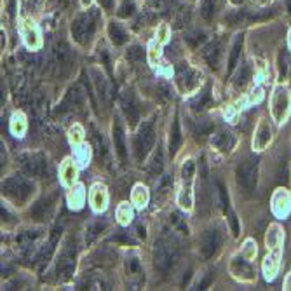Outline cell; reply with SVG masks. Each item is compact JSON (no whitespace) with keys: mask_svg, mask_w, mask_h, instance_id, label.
<instances>
[{"mask_svg":"<svg viewBox=\"0 0 291 291\" xmlns=\"http://www.w3.org/2000/svg\"><path fill=\"white\" fill-rule=\"evenodd\" d=\"M2 192L14 203H25L33 192V185L23 176H11L2 181Z\"/></svg>","mask_w":291,"mask_h":291,"instance_id":"cell-1","label":"cell"},{"mask_svg":"<svg viewBox=\"0 0 291 291\" xmlns=\"http://www.w3.org/2000/svg\"><path fill=\"white\" fill-rule=\"evenodd\" d=\"M96 31V21L94 16L91 12H84V14H79L72 23V37L75 38L77 42L81 46L91 42L92 35Z\"/></svg>","mask_w":291,"mask_h":291,"instance_id":"cell-2","label":"cell"},{"mask_svg":"<svg viewBox=\"0 0 291 291\" xmlns=\"http://www.w3.org/2000/svg\"><path fill=\"white\" fill-rule=\"evenodd\" d=\"M155 145V131H153V122L152 120H146L142 124L138 134H136V140H134V152H136V159L143 161L146 157V153L153 148Z\"/></svg>","mask_w":291,"mask_h":291,"instance_id":"cell-3","label":"cell"},{"mask_svg":"<svg viewBox=\"0 0 291 291\" xmlns=\"http://www.w3.org/2000/svg\"><path fill=\"white\" fill-rule=\"evenodd\" d=\"M178 258V249L176 246H173L171 242L168 241H159L153 248V263L155 267L161 270V272H166L169 267H171Z\"/></svg>","mask_w":291,"mask_h":291,"instance_id":"cell-4","label":"cell"},{"mask_svg":"<svg viewBox=\"0 0 291 291\" xmlns=\"http://www.w3.org/2000/svg\"><path fill=\"white\" fill-rule=\"evenodd\" d=\"M201 84V73L192 70L188 65H180L176 70V86L181 92L196 91Z\"/></svg>","mask_w":291,"mask_h":291,"instance_id":"cell-5","label":"cell"},{"mask_svg":"<svg viewBox=\"0 0 291 291\" xmlns=\"http://www.w3.org/2000/svg\"><path fill=\"white\" fill-rule=\"evenodd\" d=\"M21 161V168L31 175V176H44L47 173V162L42 155L38 153H27L23 157L19 159Z\"/></svg>","mask_w":291,"mask_h":291,"instance_id":"cell-6","label":"cell"},{"mask_svg":"<svg viewBox=\"0 0 291 291\" xmlns=\"http://www.w3.org/2000/svg\"><path fill=\"white\" fill-rule=\"evenodd\" d=\"M237 181L244 190H253L257 183V164L255 162H242L237 168Z\"/></svg>","mask_w":291,"mask_h":291,"instance_id":"cell-7","label":"cell"},{"mask_svg":"<svg viewBox=\"0 0 291 291\" xmlns=\"http://www.w3.org/2000/svg\"><path fill=\"white\" fill-rule=\"evenodd\" d=\"M288 108H290V94H288L286 89L279 87L272 98V114L277 122H281V120L286 117Z\"/></svg>","mask_w":291,"mask_h":291,"instance_id":"cell-8","label":"cell"},{"mask_svg":"<svg viewBox=\"0 0 291 291\" xmlns=\"http://www.w3.org/2000/svg\"><path fill=\"white\" fill-rule=\"evenodd\" d=\"M53 63L59 72H63V70H65L66 66H70V63H72V51H70V47L66 46V42H63V40L58 42L56 47H54Z\"/></svg>","mask_w":291,"mask_h":291,"instance_id":"cell-9","label":"cell"},{"mask_svg":"<svg viewBox=\"0 0 291 291\" xmlns=\"http://www.w3.org/2000/svg\"><path fill=\"white\" fill-rule=\"evenodd\" d=\"M220 246V235L215 230H206L201 237V253L204 258H211Z\"/></svg>","mask_w":291,"mask_h":291,"instance_id":"cell-10","label":"cell"},{"mask_svg":"<svg viewBox=\"0 0 291 291\" xmlns=\"http://www.w3.org/2000/svg\"><path fill=\"white\" fill-rule=\"evenodd\" d=\"M73 265H75V248L68 246V248L63 251L61 258L58 262V272L63 274L65 277H68L73 272Z\"/></svg>","mask_w":291,"mask_h":291,"instance_id":"cell-11","label":"cell"},{"mask_svg":"<svg viewBox=\"0 0 291 291\" xmlns=\"http://www.w3.org/2000/svg\"><path fill=\"white\" fill-rule=\"evenodd\" d=\"M112 134H114V145H115V152L120 157V161H126L127 157V148H126V140H124V131L122 126L117 119L114 122V129H112Z\"/></svg>","mask_w":291,"mask_h":291,"instance_id":"cell-12","label":"cell"},{"mask_svg":"<svg viewBox=\"0 0 291 291\" xmlns=\"http://www.w3.org/2000/svg\"><path fill=\"white\" fill-rule=\"evenodd\" d=\"M21 33H23V38L27 46L30 49H38L40 47V38H38V31L33 25L28 21V19H23L21 21Z\"/></svg>","mask_w":291,"mask_h":291,"instance_id":"cell-13","label":"cell"},{"mask_svg":"<svg viewBox=\"0 0 291 291\" xmlns=\"http://www.w3.org/2000/svg\"><path fill=\"white\" fill-rule=\"evenodd\" d=\"M220 54H222V46H220V40H213V42H209L203 49V58L206 59L207 65H209L211 68H216V66H218Z\"/></svg>","mask_w":291,"mask_h":291,"instance_id":"cell-14","label":"cell"},{"mask_svg":"<svg viewBox=\"0 0 291 291\" xmlns=\"http://www.w3.org/2000/svg\"><path fill=\"white\" fill-rule=\"evenodd\" d=\"M108 196H107V188L103 185H94L91 190V204L94 211H103L107 207Z\"/></svg>","mask_w":291,"mask_h":291,"instance_id":"cell-15","label":"cell"},{"mask_svg":"<svg viewBox=\"0 0 291 291\" xmlns=\"http://www.w3.org/2000/svg\"><path fill=\"white\" fill-rule=\"evenodd\" d=\"M122 108H124V114H126L127 120H129L131 124H134L136 120H138L140 112H138V107H136V103H134L133 94H126V96H124Z\"/></svg>","mask_w":291,"mask_h":291,"instance_id":"cell-16","label":"cell"},{"mask_svg":"<svg viewBox=\"0 0 291 291\" xmlns=\"http://www.w3.org/2000/svg\"><path fill=\"white\" fill-rule=\"evenodd\" d=\"M232 272L237 277H241V279H251V277H253V268H251V265H249L248 262L242 260V258H235L234 260V263H232Z\"/></svg>","mask_w":291,"mask_h":291,"instance_id":"cell-17","label":"cell"},{"mask_svg":"<svg viewBox=\"0 0 291 291\" xmlns=\"http://www.w3.org/2000/svg\"><path fill=\"white\" fill-rule=\"evenodd\" d=\"M268 142H270V127L265 122H262L260 126H258L257 134H255L253 146L257 150H262V148H265V145H267Z\"/></svg>","mask_w":291,"mask_h":291,"instance_id":"cell-18","label":"cell"},{"mask_svg":"<svg viewBox=\"0 0 291 291\" xmlns=\"http://www.w3.org/2000/svg\"><path fill=\"white\" fill-rule=\"evenodd\" d=\"M108 35H110L112 42H114L115 46H122V44L127 42V33L124 31V28L120 27L119 23H115V21H112V23L108 25Z\"/></svg>","mask_w":291,"mask_h":291,"instance_id":"cell-19","label":"cell"},{"mask_svg":"<svg viewBox=\"0 0 291 291\" xmlns=\"http://www.w3.org/2000/svg\"><path fill=\"white\" fill-rule=\"evenodd\" d=\"M180 145H181V129H180V120L176 119L173 122V129L171 134H169V152H171V155L176 153Z\"/></svg>","mask_w":291,"mask_h":291,"instance_id":"cell-20","label":"cell"},{"mask_svg":"<svg viewBox=\"0 0 291 291\" xmlns=\"http://www.w3.org/2000/svg\"><path fill=\"white\" fill-rule=\"evenodd\" d=\"M274 211L279 216L286 215L288 211H290V197H288V194L284 190L277 192L276 197H274Z\"/></svg>","mask_w":291,"mask_h":291,"instance_id":"cell-21","label":"cell"},{"mask_svg":"<svg viewBox=\"0 0 291 291\" xmlns=\"http://www.w3.org/2000/svg\"><path fill=\"white\" fill-rule=\"evenodd\" d=\"M61 180L65 185H73L77 180V169L75 166H73V161L72 159H66L65 162H63L61 166Z\"/></svg>","mask_w":291,"mask_h":291,"instance_id":"cell-22","label":"cell"},{"mask_svg":"<svg viewBox=\"0 0 291 291\" xmlns=\"http://www.w3.org/2000/svg\"><path fill=\"white\" fill-rule=\"evenodd\" d=\"M234 143H235V140H234V136H232L230 133H218L215 138H213V145H215L216 148L223 150V152H227V150H232Z\"/></svg>","mask_w":291,"mask_h":291,"instance_id":"cell-23","label":"cell"},{"mask_svg":"<svg viewBox=\"0 0 291 291\" xmlns=\"http://www.w3.org/2000/svg\"><path fill=\"white\" fill-rule=\"evenodd\" d=\"M241 49H242V37L239 35V37L235 38L234 46H232V53H230V58H229V68H227V73H232V70L235 68V65H237V61H239V56H241Z\"/></svg>","mask_w":291,"mask_h":291,"instance_id":"cell-24","label":"cell"},{"mask_svg":"<svg viewBox=\"0 0 291 291\" xmlns=\"http://www.w3.org/2000/svg\"><path fill=\"white\" fill-rule=\"evenodd\" d=\"M178 201H180V206H181V207H185V209H192V204H194V199H192L190 181H187V185H185V181H183V188H181Z\"/></svg>","mask_w":291,"mask_h":291,"instance_id":"cell-25","label":"cell"},{"mask_svg":"<svg viewBox=\"0 0 291 291\" xmlns=\"http://www.w3.org/2000/svg\"><path fill=\"white\" fill-rule=\"evenodd\" d=\"M148 201V190L143 185H136L133 190V203L138 207H143Z\"/></svg>","mask_w":291,"mask_h":291,"instance_id":"cell-26","label":"cell"},{"mask_svg":"<svg viewBox=\"0 0 291 291\" xmlns=\"http://www.w3.org/2000/svg\"><path fill=\"white\" fill-rule=\"evenodd\" d=\"M215 0H201V7H199V12L201 16H203L204 19H213V16H215Z\"/></svg>","mask_w":291,"mask_h":291,"instance_id":"cell-27","label":"cell"},{"mask_svg":"<svg viewBox=\"0 0 291 291\" xmlns=\"http://www.w3.org/2000/svg\"><path fill=\"white\" fill-rule=\"evenodd\" d=\"M11 129H12V133H14L16 136H21V134L25 133V129H27V124H25V117H23V115L16 114L14 117H12Z\"/></svg>","mask_w":291,"mask_h":291,"instance_id":"cell-28","label":"cell"},{"mask_svg":"<svg viewBox=\"0 0 291 291\" xmlns=\"http://www.w3.org/2000/svg\"><path fill=\"white\" fill-rule=\"evenodd\" d=\"M279 242H281L279 227H277V225L270 227V230H268V234H267V246H268V248L276 249L277 246H279Z\"/></svg>","mask_w":291,"mask_h":291,"instance_id":"cell-29","label":"cell"},{"mask_svg":"<svg viewBox=\"0 0 291 291\" xmlns=\"http://www.w3.org/2000/svg\"><path fill=\"white\" fill-rule=\"evenodd\" d=\"M265 274H267V277H274L277 272V253L272 255V257H267L265 258Z\"/></svg>","mask_w":291,"mask_h":291,"instance_id":"cell-30","label":"cell"},{"mask_svg":"<svg viewBox=\"0 0 291 291\" xmlns=\"http://www.w3.org/2000/svg\"><path fill=\"white\" fill-rule=\"evenodd\" d=\"M162 166H164V162H162V150L157 146V152H155V155L152 159V164H150V173L152 175H159L162 171Z\"/></svg>","mask_w":291,"mask_h":291,"instance_id":"cell-31","label":"cell"},{"mask_svg":"<svg viewBox=\"0 0 291 291\" xmlns=\"http://www.w3.org/2000/svg\"><path fill=\"white\" fill-rule=\"evenodd\" d=\"M131 216H133V211H131V206L129 204H120L119 209H117V218H119L120 223H127L131 220Z\"/></svg>","mask_w":291,"mask_h":291,"instance_id":"cell-32","label":"cell"},{"mask_svg":"<svg viewBox=\"0 0 291 291\" xmlns=\"http://www.w3.org/2000/svg\"><path fill=\"white\" fill-rule=\"evenodd\" d=\"M70 204L72 206H75V207H81V204H82V201H84V192H82V187H77V188H73L72 192H70Z\"/></svg>","mask_w":291,"mask_h":291,"instance_id":"cell-33","label":"cell"},{"mask_svg":"<svg viewBox=\"0 0 291 291\" xmlns=\"http://www.w3.org/2000/svg\"><path fill=\"white\" fill-rule=\"evenodd\" d=\"M194 171H196V164H194V161H187V162H185L183 168H181V178H183L185 183H187V181H192Z\"/></svg>","mask_w":291,"mask_h":291,"instance_id":"cell-34","label":"cell"},{"mask_svg":"<svg viewBox=\"0 0 291 291\" xmlns=\"http://www.w3.org/2000/svg\"><path fill=\"white\" fill-rule=\"evenodd\" d=\"M249 75H251L249 66H242V70L237 73V79H235V87H242L249 81Z\"/></svg>","mask_w":291,"mask_h":291,"instance_id":"cell-35","label":"cell"},{"mask_svg":"<svg viewBox=\"0 0 291 291\" xmlns=\"http://www.w3.org/2000/svg\"><path fill=\"white\" fill-rule=\"evenodd\" d=\"M127 59L131 61H142L143 59V49L140 46H133L127 49Z\"/></svg>","mask_w":291,"mask_h":291,"instance_id":"cell-36","label":"cell"},{"mask_svg":"<svg viewBox=\"0 0 291 291\" xmlns=\"http://www.w3.org/2000/svg\"><path fill=\"white\" fill-rule=\"evenodd\" d=\"M82 138H84V129H82L79 124H75V126L70 129V142H72V143H79Z\"/></svg>","mask_w":291,"mask_h":291,"instance_id":"cell-37","label":"cell"},{"mask_svg":"<svg viewBox=\"0 0 291 291\" xmlns=\"http://www.w3.org/2000/svg\"><path fill=\"white\" fill-rule=\"evenodd\" d=\"M134 12V5L133 2H129V0H124V4L120 5V9L117 11V14L120 16V18H129L131 14Z\"/></svg>","mask_w":291,"mask_h":291,"instance_id":"cell-38","label":"cell"},{"mask_svg":"<svg viewBox=\"0 0 291 291\" xmlns=\"http://www.w3.org/2000/svg\"><path fill=\"white\" fill-rule=\"evenodd\" d=\"M216 187H218V196H220V204H222L223 209H229V197H227V188L223 187L222 183H216Z\"/></svg>","mask_w":291,"mask_h":291,"instance_id":"cell-39","label":"cell"},{"mask_svg":"<svg viewBox=\"0 0 291 291\" xmlns=\"http://www.w3.org/2000/svg\"><path fill=\"white\" fill-rule=\"evenodd\" d=\"M148 59H150V63H157V59H159V44H152V46H150Z\"/></svg>","mask_w":291,"mask_h":291,"instance_id":"cell-40","label":"cell"},{"mask_svg":"<svg viewBox=\"0 0 291 291\" xmlns=\"http://www.w3.org/2000/svg\"><path fill=\"white\" fill-rule=\"evenodd\" d=\"M229 220H230V227H232V232H234V235H239V222H237V216H235L234 213H230Z\"/></svg>","mask_w":291,"mask_h":291,"instance_id":"cell-41","label":"cell"},{"mask_svg":"<svg viewBox=\"0 0 291 291\" xmlns=\"http://www.w3.org/2000/svg\"><path fill=\"white\" fill-rule=\"evenodd\" d=\"M244 255H246V257H248V258H253L255 255H257V248H255V246H253V242H251V241H248V242H246Z\"/></svg>","mask_w":291,"mask_h":291,"instance_id":"cell-42","label":"cell"},{"mask_svg":"<svg viewBox=\"0 0 291 291\" xmlns=\"http://www.w3.org/2000/svg\"><path fill=\"white\" fill-rule=\"evenodd\" d=\"M101 229H105V223H96L94 227H91V229L87 230V232H89L87 241H92V237H94V235L98 234V230H101Z\"/></svg>","mask_w":291,"mask_h":291,"instance_id":"cell-43","label":"cell"},{"mask_svg":"<svg viewBox=\"0 0 291 291\" xmlns=\"http://www.w3.org/2000/svg\"><path fill=\"white\" fill-rule=\"evenodd\" d=\"M157 37H159V44H164L166 40H168V27H166V25H162V27L159 28Z\"/></svg>","mask_w":291,"mask_h":291,"instance_id":"cell-44","label":"cell"},{"mask_svg":"<svg viewBox=\"0 0 291 291\" xmlns=\"http://www.w3.org/2000/svg\"><path fill=\"white\" fill-rule=\"evenodd\" d=\"M279 70H281V75H286L288 73V65H286V54H283V56H281V59H279Z\"/></svg>","mask_w":291,"mask_h":291,"instance_id":"cell-45","label":"cell"},{"mask_svg":"<svg viewBox=\"0 0 291 291\" xmlns=\"http://www.w3.org/2000/svg\"><path fill=\"white\" fill-rule=\"evenodd\" d=\"M127 268H129V272H138V268H140V263L136 258H131L129 263H127Z\"/></svg>","mask_w":291,"mask_h":291,"instance_id":"cell-46","label":"cell"},{"mask_svg":"<svg viewBox=\"0 0 291 291\" xmlns=\"http://www.w3.org/2000/svg\"><path fill=\"white\" fill-rule=\"evenodd\" d=\"M211 131V124H206V122H201L199 127H197V133L199 134H207Z\"/></svg>","mask_w":291,"mask_h":291,"instance_id":"cell-47","label":"cell"},{"mask_svg":"<svg viewBox=\"0 0 291 291\" xmlns=\"http://www.w3.org/2000/svg\"><path fill=\"white\" fill-rule=\"evenodd\" d=\"M112 241H124V242H127V244H133V239H131V237H124V235H115Z\"/></svg>","mask_w":291,"mask_h":291,"instance_id":"cell-48","label":"cell"},{"mask_svg":"<svg viewBox=\"0 0 291 291\" xmlns=\"http://www.w3.org/2000/svg\"><path fill=\"white\" fill-rule=\"evenodd\" d=\"M100 2H101V5L107 9H112V5H114V0H100Z\"/></svg>","mask_w":291,"mask_h":291,"instance_id":"cell-49","label":"cell"},{"mask_svg":"<svg viewBox=\"0 0 291 291\" xmlns=\"http://www.w3.org/2000/svg\"><path fill=\"white\" fill-rule=\"evenodd\" d=\"M82 4H84V5H89V4H91V0H82Z\"/></svg>","mask_w":291,"mask_h":291,"instance_id":"cell-50","label":"cell"},{"mask_svg":"<svg viewBox=\"0 0 291 291\" xmlns=\"http://www.w3.org/2000/svg\"><path fill=\"white\" fill-rule=\"evenodd\" d=\"M234 4H241V2H244V0H232Z\"/></svg>","mask_w":291,"mask_h":291,"instance_id":"cell-51","label":"cell"},{"mask_svg":"<svg viewBox=\"0 0 291 291\" xmlns=\"http://www.w3.org/2000/svg\"><path fill=\"white\" fill-rule=\"evenodd\" d=\"M288 5H290V11H291V0H288Z\"/></svg>","mask_w":291,"mask_h":291,"instance_id":"cell-52","label":"cell"}]
</instances>
